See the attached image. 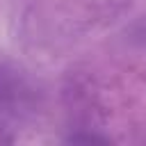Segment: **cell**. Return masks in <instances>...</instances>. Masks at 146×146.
<instances>
[{"mask_svg":"<svg viewBox=\"0 0 146 146\" xmlns=\"http://www.w3.org/2000/svg\"><path fill=\"white\" fill-rule=\"evenodd\" d=\"M25 91H27L25 71L11 55L0 50V110L16 105Z\"/></svg>","mask_w":146,"mask_h":146,"instance_id":"1","label":"cell"},{"mask_svg":"<svg viewBox=\"0 0 146 146\" xmlns=\"http://www.w3.org/2000/svg\"><path fill=\"white\" fill-rule=\"evenodd\" d=\"M68 141H82V144H107L110 141V137H105V135H71L68 137Z\"/></svg>","mask_w":146,"mask_h":146,"instance_id":"2","label":"cell"}]
</instances>
